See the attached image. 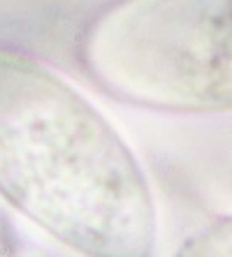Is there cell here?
I'll list each match as a JSON object with an SVG mask.
<instances>
[{
    "mask_svg": "<svg viewBox=\"0 0 232 257\" xmlns=\"http://www.w3.org/2000/svg\"><path fill=\"white\" fill-rule=\"evenodd\" d=\"M79 63L128 104L232 111V0H121L84 32Z\"/></svg>",
    "mask_w": 232,
    "mask_h": 257,
    "instance_id": "7a4b0ae2",
    "label": "cell"
},
{
    "mask_svg": "<svg viewBox=\"0 0 232 257\" xmlns=\"http://www.w3.org/2000/svg\"><path fill=\"white\" fill-rule=\"evenodd\" d=\"M176 257H232V218H223L195 234Z\"/></svg>",
    "mask_w": 232,
    "mask_h": 257,
    "instance_id": "3957f363",
    "label": "cell"
},
{
    "mask_svg": "<svg viewBox=\"0 0 232 257\" xmlns=\"http://www.w3.org/2000/svg\"><path fill=\"white\" fill-rule=\"evenodd\" d=\"M0 195L86 257H153L144 172L84 95L0 47Z\"/></svg>",
    "mask_w": 232,
    "mask_h": 257,
    "instance_id": "6da1fadb",
    "label": "cell"
}]
</instances>
